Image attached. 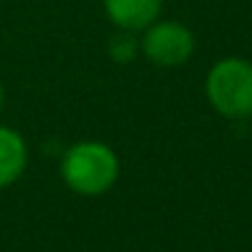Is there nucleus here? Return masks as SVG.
<instances>
[{"instance_id":"nucleus-1","label":"nucleus","mask_w":252,"mask_h":252,"mask_svg":"<svg viewBox=\"0 0 252 252\" xmlns=\"http://www.w3.org/2000/svg\"><path fill=\"white\" fill-rule=\"evenodd\" d=\"M121 163L111 146L101 141H77L60 161V176L64 186L84 198L104 195L119 181Z\"/></svg>"},{"instance_id":"nucleus-2","label":"nucleus","mask_w":252,"mask_h":252,"mask_svg":"<svg viewBox=\"0 0 252 252\" xmlns=\"http://www.w3.org/2000/svg\"><path fill=\"white\" fill-rule=\"evenodd\" d=\"M205 96L225 119L252 116V64L240 57L215 62L205 77Z\"/></svg>"},{"instance_id":"nucleus-3","label":"nucleus","mask_w":252,"mask_h":252,"mask_svg":"<svg viewBox=\"0 0 252 252\" xmlns=\"http://www.w3.org/2000/svg\"><path fill=\"white\" fill-rule=\"evenodd\" d=\"M139 50L149 62L158 67H181L193 57L195 37L183 23L156 20L144 30L139 40Z\"/></svg>"},{"instance_id":"nucleus-4","label":"nucleus","mask_w":252,"mask_h":252,"mask_svg":"<svg viewBox=\"0 0 252 252\" xmlns=\"http://www.w3.org/2000/svg\"><path fill=\"white\" fill-rule=\"evenodd\" d=\"M163 0H104V13L119 30L144 32L161 18Z\"/></svg>"},{"instance_id":"nucleus-5","label":"nucleus","mask_w":252,"mask_h":252,"mask_svg":"<svg viewBox=\"0 0 252 252\" xmlns=\"http://www.w3.org/2000/svg\"><path fill=\"white\" fill-rule=\"evenodd\" d=\"M28 168V144L20 131L0 124V190L20 181Z\"/></svg>"},{"instance_id":"nucleus-6","label":"nucleus","mask_w":252,"mask_h":252,"mask_svg":"<svg viewBox=\"0 0 252 252\" xmlns=\"http://www.w3.org/2000/svg\"><path fill=\"white\" fill-rule=\"evenodd\" d=\"M134 35H136V32H126V30H121L119 35L111 37V42H109V55H111L114 62H129L131 57H136L139 42H136Z\"/></svg>"},{"instance_id":"nucleus-7","label":"nucleus","mask_w":252,"mask_h":252,"mask_svg":"<svg viewBox=\"0 0 252 252\" xmlns=\"http://www.w3.org/2000/svg\"><path fill=\"white\" fill-rule=\"evenodd\" d=\"M3 101H5V89H3V84H0V109H3Z\"/></svg>"}]
</instances>
